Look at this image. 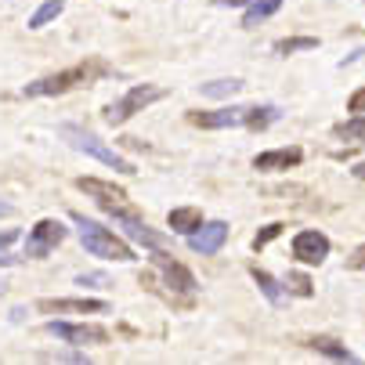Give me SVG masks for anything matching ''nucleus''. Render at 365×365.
Returning <instances> with one entry per match:
<instances>
[{
    "instance_id": "7ed1b4c3",
    "label": "nucleus",
    "mask_w": 365,
    "mask_h": 365,
    "mask_svg": "<svg viewBox=\"0 0 365 365\" xmlns=\"http://www.w3.org/2000/svg\"><path fill=\"white\" fill-rule=\"evenodd\" d=\"M109 69L101 66V62H80V66H73V69H66V73H55V76H43V80H36V83H26V98H47V94H66V91H73V87H87L94 76H106Z\"/></svg>"
},
{
    "instance_id": "f03ea898",
    "label": "nucleus",
    "mask_w": 365,
    "mask_h": 365,
    "mask_svg": "<svg viewBox=\"0 0 365 365\" xmlns=\"http://www.w3.org/2000/svg\"><path fill=\"white\" fill-rule=\"evenodd\" d=\"M58 134H62V141H69L76 152L94 155V160H101L106 167H113V170H120V174H138V170H134V163H130V160H123V155H120L116 148H109L98 134H91V130H83V127H73V123H62V127H58Z\"/></svg>"
},
{
    "instance_id": "423d86ee",
    "label": "nucleus",
    "mask_w": 365,
    "mask_h": 365,
    "mask_svg": "<svg viewBox=\"0 0 365 365\" xmlns=\"http://www.w3.org/2000/svg\"><path fill=\"white\" fill-rule=\"evenodd\" d=\"M62 239H66L62 221H55V217H43V221L29 232V239H26V257H47V253L55 250Z\"/></svg>"
},
{
    "instance_id": "7c9ffc66",
    "label": "nucleus",
    "mask_w": 365,
    "mask_h": 365,
    "mask_svg": "<svg viewBox=\"0 0 365 365\" xmlns=\"http://www.w3.org/2000/svg\"><path fill=\"white\" fill-rule=\"evenodd\" d=\"M19 239V232H4V235H0V246H11Z\"/></svg>"
},
{
    "instance_id": "39448f33",
    "label": "nucleus",
    "mask_w": 365,
    "mask_h": 365,
    "mask_svg": "<svg viewBox=\"0 0 365 365\" xmlns=\"http://www.w3.org/2000/svg\"><path fill=\"white\" fill-rule=\"evenodd\" d=\"M47 333L58 336L66 344L76 347H98V344H109V329L106 326H73V322H47Z\"/></svg>"
},
{
    "instance_id": "20e7f679",
    "label": "nucleus",
    "mask_w": 365,
    "mask_h": 365,
    "mask_svg": "<svg viewBox=\"0 0 365 365\" xmlns=\"http://www.w3.org/2000/svg\"><path fill=\"white\" fill-rule=\"evenodd\" d=\"M160 98H167L163 87H155V83H138V87H130L120 101H113V106L106 109V120H109V127H120V123H127L134 113L148 109L152 101H160Z\"/></svg>"
},
{
    "instance_id": "aec40b11",
    "label": "nucleus",
    "mask_w": 365,
    "mask_h": 365,
    "mask_svg": "<svg viewBox=\"0 0 365 365\" xmlns=\"http://www.w3.org/2000/svg\"><path fill=\"white\" fill-rule=\"evenodd\" d=\"M340 141H354V145H365V116H354V120H347V123H340L336 130H333Z\"/></svg>"
},
{
    "instance_id": "5701e85b",
    "label": "nucleus",
    "mask_w": 365,
    "mask_h": 365,
    "mask_svg": "<svg viewBox=\"0 0 365 365\" xmlns=\"http://www.w3.org/2000/svg\"><path fill=\"white\" fill-rule=\"evenodd\" d=\"M315 47H319L315 36H289V40H279V43H275L279 55H293V51H315Z\"/></svg>"
},
{
    "instance_id": "f257e3e1",
    "label": "nucleus",
    "mask_w": 365,
    "mask_h": 365,
    "mask_svg": "<svg viewBox=\"0 0 365 365\" xmlns=\"http://www.w3.org/2000/svg\"><path fill=\"white\" fill-rule=\"evenodd\" d=\"M73 221H76V228H80V242H83L87 253L106 257V260H134V250H130L120 235H113L109 228H101L98 221H91V217H83V214H73Z\"/></svg>"
},
{
    "instance_id": "f3484780",
    "label": "nucleus",
    "mask_w": 365,
    "mask_h": 365,
    "mask_svg": "<svg viewBox=\"0 0 365 365\" xmlns=\"http://www.w3.org/2000/svg\"><path fill=\"white\" fill-rule=\"evenodd\" d=\"M62 11H66V0H43V4L36 8V15L29 19V29H43L47 22H55Z\"/></svg>"
},
{
    "instance_id": "f8f14e48",
    "label": "nucleus",
    "mask_w": 365,
    "mask_h": 365,
    "mask_svg": "<svg viewBox=\"0 0 365 365\" xmlns=\"http://www.w3.org/2000/svg\"><path fill=\"white\" fill-rule=\"evenodd\" d=\"M152 264L163 272V279H167L174 289H181V293H192V289H195V279H192V272H188V268H181V264H178V260H174L170 253H160V250H155Z\"/></svg>"
},
{
    "instance_id": "4be33fe9",
    "label": "nucleus",
    "mask_w": 365,
    "mask_h": 365,
    "mask_svg": "<svg viewBox=\"0 0 365 365\" xmlns=\"http://www.w3.org/2000/svg\"><path fill=\"white\" fill-rule=\"evenodd\" d=\"M253 282L260 286V293H264L272 304H282V289H279V282L268 275V272H260V268H253Z\"/></svg>"
},
{
    "instance_id": "6ab92c4d",
    "label": "nucleus",
    "mask_w": 365,
    "mask_h": 365,
    "mask_svg": "<svg viewBox=\"0 0 365 365\" xmlns=\"http://www.w3.org/2000/svg\"><path fill=\"white\" fill-rule=\"evenodd\" d=\"M275 120H279V109L275 106H250V113H246V127L250 130H264Z\"/></svg>"
},
{
    "instance_id": "c85d7f7f",
    "label": "nucleus",
    "mask_w": 365,
    "mask_h": 365,
    "mask_svg": "<svg viewBox=\"0 0 365 365\" xmlns=\"http://www.w3.org/2000/svg\"><path fill=\"white\" fill-rule=\"evenodd\" d=\"M217 8H242V4H250V0H214Z\"/></svg>"
},
{
    "instance_id": "a211bd4d",
    "label": "nucleus",
    "mask_w": 365,
    "mask_h": 365,
    "mask_svg": "<svg viewBox=\"0 0 365 365\" xmlns=\"http://www.w3.org/2000/svg\"><path fill=\"white\" fill-rule=\"evenodd\" d=\"M307 347H311V351H322V354H329V358H336V361H354V354H351L344 344L326 340V336H311V340H307Z\"/></svg>"
},
{
    "instance_id": "412c9836",
    "label": "nucleus",
    "mask_w": 365,
    "mask_h": 365,
    "mask_svg": "<svg viewBox=\"0 0 365 365\" xmlns=\"http://www.w3.org/2000/svg\"><path fill=\"white\" fill-rule=\"evenodd\" d=\"M246 83L242 80H214V83H202L199 91L206 94V98H232V94H239Z\"/></svg>"
},
{
    "instance_id": "b1692460",
    "label": "nucleus",
    "mask_w": 365,
    "mask_h": 365,
    "mask_svg": "<svg viewBox=\"0 0 365 365\" xmlns=\"http://www.w3.org/2000/svg\"><path fill=\"white\" fill-rule=\"evenodd\" d=\"M286 286H289L297 297H311V279L300 275V272H289V275H286Z\"/></svg>"
},
{
    "instance_id": "ddd939ff",
    "label": "nucleus",
    "mask_w": 365,
    "mask_h": 365,
    "mask_svg": "<svg viewBox=\"0 0 365 365\" xmlns=\"http://www.w3.org/2000/svg\"><path fill=\"white\" fill-rule=\"evenodd\" d=\"M76 188L91 199H98L101 206H109V202H127V192L109 185V181H98V178H76Z\"/></svg>"
},
{
    "instance_id": "9d476101",
    "label": "nucleus",
    "mask_w": 365,
    "mask_h": 365,
    "mask_svg": "<svg viewBox=\"0 0 365 365\" xmlns=\"http://www.w3.org/2000/svg\"><path fill=\"white\" fill-rule=\"evenodd\" d=\"M113 221L123 228L127 239H134V242H141V246H148V250H163V246H167V235H163V232H152V228L141 221V214H116Z\"/></svg>"
},
{
    "instance_id": "4468645a",
    "label": "nucleus",
    "mask_w": 365,
    "mask_h": 365,
    "mask_svg": "<svg viewBox=\"0 0 365 365\" xmlns=\"http://www.w3.org/2000/svg\"><path fill=\"white\" fill-rule=\"evenodd\" d=\"M304 160V152L300 148H275V152H264V155H257V170H289Z\"/></svg>"
},
{
    "instance_id": "bb28decb",
    "label": "nucleus",
    "mask_w": 365,
    "mask_h": 365,
    "mask_svg": "<svg viewBox=\"0 0 365 365\" xmlns=\"http://www.w3.org/2000/svg\"><path fill=\"white\" fill-rule=\"evenodd\" d=\"M347 268H354V272H365V246H358V250L347 257Z\"/></svg>"
},
{
    "instance_id": "2f4dec72",
    "label": "nucleus",
    "mask_w": 365,
    "mask_h": 365,
    "mask_svg": "<svg viewBox=\"0 0 365 365\" xmlns=\"http://www.w3.org/2000/svg\"><path fill=\"white\" fill-rule=\"evenodd\" d=\"M354 178H361V181H365V163H358V167H354Z\"/></svg>"
},
{
    "instance_id": "1a4fd4ad",
    "label": "nucleus",
    "mask_w": 365,
    "mask_h": 365,
    "mask_svg": "<svg viewBox=\"0 0 365 365\" xmlns=\"http://www.w3.org/2000/svg\"><path fill=\"white\" fill-rule=\"evenodd\" d=\"M225 239H228V225H225V221H206V225H199V228L188 235V246H192L195 253H202V257H214V253L225 246Z\"/></svg>"
},
{
    "instance_id": "0eeeda50",
    "label": "nucleus",
    "mask_w": 365,
    "mask_h": 365,
    "mask_svg": "<svg viewBox=\"0 0 365 365\" xmlns=\"http://www.w3.org/2000/svg\"><path fill=\"white\" fill-rule=\"evenodd\" d=\"M246 113H250V106H225V109H214V113H192L188 123H195L202 130H225V127H242Z\"/></svg>"
},
{
    "instance_id": "2eb2a0df",
    "label": "nucleus",
    "mask_w": 365,
    "mask_h": 365,
    "mask_svg": "<svg viewBox=\"0 0 365 365\" xmlns=\"http://www.w3.org/2000/svg\"><path fill=\"white\" fill-rule=\"evenodd\" d=\"M199 225H202V214L195 210V206H178V210H170V228H174V232L192 235Z\"/></svg>"
},
{
    "instance_id": "6e6552de",
    "label": "nucleus",
    "mask_w": 365,
    "mask_h": 365,
    "mask_svg": "<svg viewBox=\"0 0 365 365\" xmlns=\"http://www.w3.org/2000/svg\"><path fill=\"white\" fill-rule=\"evenodd\" d=\"M293 257L300 260V264H322V260L329 257V239L322 232H300L293 239Z\"/></svg>"
},
{
    "instance_id": "9b49d317",
    "label": "nucleus",
    "mask_w": 365,
    "mask_h": 365,
    "mask_svg": "<svg viewBox=\"0 0 365 365\" xmlns=\"http://www.w3.org/2000/svg\"><path fill=\"white\" fill-rule=\"evenodd\" d=\"M36 311L43 315H106V300H40Z\"/></svg>"
},
{
    "instance_id": "a878e982",
    "label": "nucleus",
    "mask_w": 365,
    "mask_h": 365,
    "mask_svg": "<svg viewBox=\"0 0 365 365\" xmlns=\"http://www.w3.org/2000/svg\"><path fill=\"white\" fill-rule=\"evenodd\" d=\"M347 109H351V113H358V116L365 113V87H361V91H354V94L347 98Z\"/></svg>"
},
{
    "instance_id": "dca6fc26",
    "label": "nucleus",
    "mask_w": 365,
    "mask_h": 365,
    "mask_svg": "<svg viewBox=\"0 0 365 365\" xmlns=\"http://www.w3.org/2000/svg\"><path fill=\"white\" fill-rule=\"evenodd\" d=\"M279 8H282V0H250V4H246V19H242V26H257V22H264V19H272Z\"/></svg>"
},
{
    "instance_id": "393cba45",
    "label": "nucleus",
    "mask_w": 365,
    "mask_h": 365,
    "mask_svg": "<svg viewBox=\"0 0 365 365\" xmlns=\"http://www.w3.org/2000/svg\"><path fill=\"white\" fill-rule=\"evenodd\" d=\"M275 235H282V225H268V228H260V235L253 239V250H264Z\"/></svg>"
},
{
    "instance_id": "c756f323",
    "label": "nucleus",
    "mask_w": 365,
    "mask_h": 365,
    "mask_svg": "<svg viewBox=\"0 0 365 365\" xmlns=\"http://www.w3.org/2000/svg\"><path fill=\"white\" fill-rule=\"evenodd\" d=\"M15 214V206L11 202H4V199H0V217H11Z\"/></svg>"
},
{
    "instance_id": "cd10ccee",
    "label": "nucleus",
    "mask_w": 365,
    "mask_h": 365,
    "mask_svg": "<svg viewBox=\"0 0 365 365\" xmlns=\"http://www.w3.org/2000/svg\"><path fill=\"white\" fill-rule=\"evenodd\" d=\"M76 282H94V286H106L109 279H106V275H101V272H94V275H80Z\"/></svg>"
}]
</instances>
